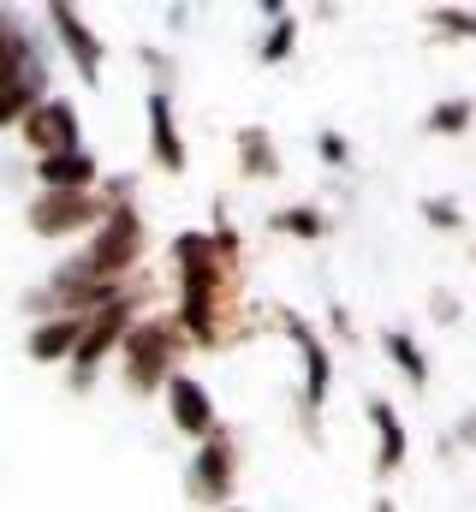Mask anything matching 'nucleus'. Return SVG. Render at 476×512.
I'll list each match as a JSON object with an SVG mask.
<instances>
[{"label":"nucleus","mask_w":476,"mask_h":512,"mask_svg":"<svg viewBox=\"0 0 476 512\" xmlns=\"http://www.w3.org/2000/svg\"><path fill=\"white\" fill-rule=\"evenodd\" d=\"M173 262H179V340L185 346H227V322L238 310V262L215 251L209 233H179L173 239Z\"/></svg>","instance_id":"1"},{"label":"nucleus","mask_w":476,"mask_h":512,"mask_svg":"<svg viewBox=\"0 0 476 512\" xmlns=\"http://www.w3.org/2000/svg\"><path fill=\"white\" fill-rule=\"evenodd\" d=\"M143 239H149L143 209H137V203H119V209L102 215L96 239L72 256L66 268H54V274H48V286H119V280H137Z\"/></svg>","instance_id":"2"},{"label":"nucleus","mask_w":476,"mask_h":512,"mask_svg":"<svg viewBox=\"0 0 476 512\" xmlns=\"http://www.w3.org/2000/svg\"><path fill=\"white\" fill-rule=\"evenodd\" d=\"M119 352H125V387L131 393H155V387H167V376L179 370L173 358L185 352V340H179L173 316H137L125 328Z\"/></svg>","instance_id":"3"},{"label":"nucleus","mask_w":476,"mask_h":512,"mask_svg":"<svg viewBox=\"0 0 476 512\" xmlns=\"http://www.w3.org/2000/svg\"><path fill=\"white\" fill-rule=\"evenodd\" d=\"M233 483H238V435L221 423L197 453H191V471H185V495L197 507H227L233 501Z\"/></svg>","instance_id":"4"},{"label":"nucleus","mask_w":476,"mask_h":512,"mask_svg":"<svg viewBox=\"0 0 476 512\" xmlns=\"http://www.w3.org/2000/svg\"><path fill=\"white\" fill-rule=\"evenodd\" d=\"M108 203L96 191H36L30 209H24V227L36 239H66V233H84V227H102Z\"/></svg>","instance_id":"5"},{"label":"nucleus","mask_w":476,"mask_h":512,"mask_svg":"<svg viewBox=\"0 0 476 512\" xmlns=\"http://www.w3.org/2000/svg\"><path fill=\"white\" fill-rule=\"evenodd\" d=\"M137 322V298H119V304H108V310H96L90 322H84V334H78V346H72V387L84 393V387L96 382V364L114 352L119 340H125V328Z\"/></svg>","instance_id":"6"},{"label":"nucleus","mask_w":476,"mask_h":512,"mask_svg":"<svg viewBox=\"0 0 476 512\" xmlns=\"http://www.w3.org/2000/svg\"><path fill=\"white\" fill-rule=\"evenodd\" d=\"M274 328H286V334L298 340V352H304V429L316 435V411L328 405V387H334V358H328L322 334H316V328H310L304 316L280 310V316H274Z\"/></svg>","instance_id":"7"},{"label":"nucleus","mask_w":476,"mask_h":512,"mask_svg":"<svg viewBox=\"0 0 476 512\" xmlns=\"http://www.w3.org/2000/svg\"><path fill=\"white\" fill-rule=\"evenodd\" d=\"M24 143L36 149V155H60V149H84V126H78V108L66 102V96H42L24 120Z\"/></svg>","instance_id":"8"},{"label":"nucleus","mask_w":476,"mask_h":512,"mask_svg":"<svg viewBox=\"0 0 476 512\" xmlns=\"http://www.w3.org/2000/svg\"><path fill=\"white\" fill-rule=\"evenodd\" d=\"M48 24H54L60 48L72 54L78 78H84V84H102V66H108V42H102V36L84 24V12H78V6H66V0H54V6H48Z\"/></svg>","instance_id":"9"},{"label":"nucleus","mask_w":476,"mask_h":512,"mask_svg":"<svg viewBox=\"0 0 476 512\" xmlns=\"http://www.w3.org/2000/svg\"><path fill=\"white\" fill-rule=\"evenodd\" d=\"M161 393H167V411H173V429H179V435H191V441H209V435L221 429V417H215V399H209V387L197 382L191 370H173Z\"/></svg>","instance_id":"10"},{"label":"nucleus","mask_w":476,"mask_h":512,"mask_svg":"<svg viewBox=\"0 0 476 512\" xmlns=\"http://www.w3.org/2000/svg\"><path fill=\"white\" fill-rule=\"evenodd\" d=\"M36 185H42V191H96V185H102V161H96L90 149L36 155Z\"/></svg>","instance_id":"11"},{"label":"nucleus","mask_w":476,"mask_h":512,"mask_svg":"<svg viewBox=\"0 0 476 512\" xmlns=\"http://www.w3.org/2000/svg\"><path fill=\"white\" fill-rule=\"evenodd\" d=\"M363 417H369V429H375V477H393V471L405 465V423H399L393 399L369 393V399H363Z\"/></svg>","instance_id":"12"},{"label":"nucleus","mask_w":476,"mask_h":512,"mask_svg":"<svg viewBox=\"0 0 476 512\" xmlns=\"http://www.w3.org/2000/svg\"><path fill=\"white\" fill-rule=\"evenodd\" d=\"M143 114H149V155H155V167L161 173H185V143H179V126H173L167 90H149Z\"/></svg>","instance_id":"13"},{"label":"nucleus","mask_w":476,"mask_h":512,"mask_svg":"<svg viewBox=\"0 0 476 512\" xmlns=\"http://www.w3.org/2000/svg\"><path fill=\"white\" fill-rule=\"evenodd\" d=\"M84 322H90V316H48V322H36L30 340H24L30 364H66L72 346H78V334H84Z\"/></svg>","instance_id":"14"},{"label":"nucleus","mask_w":476,"mask_h":512,"mask_svg":"<svg viewBox=\"0 0 476 512\" xmlns=\"http://www.w3.org/2000/svg\"><path fill=\"white\" fill-rule=\"evenodd\" d=\"M238 167H244V179H274V173H280L274 131L268 126H238Z\"/></svg>","instance_id":"15"},{"label":"nucleus","mask_w":476,"mask_h":512,"mask_svg":"<svg viewBox=\"0 0 476 512\" xmlns=\"http://www.w3.org/2000/svg\"><path fill=\"white\" fill-rule=\"evenodd\" d=\"M381 352L399 364V376L417 387V393H429V358H423V346H417L405 328H387V334H381Z\"/></svg>","instance_id":"16"},{"label":"nucleus","mask_w":476,"mask_h":512,"mask_svg":"<svg viewBox=\"0 0 476 512\" xmlns=\"http://www.w3.org/2000/svg\"><path fill=\"white\" fill-rule=\"evenodd\" d=\"M24 72H36V48H30V36L12 18H0V90L18 84Z\"/></svg>","instance_id":"17"},{"label":"nucleus","mask_w":476,"mask_h":512,"mask_svg":"<svg viewBox=\"0 0 476 512\" xmlns=\"http://www.w3.org/2000/svg\"><path fill=\"white\" fill-rule=\"evenodd\" d=\"M471 120H476L471 96H447V102H435V108L423 114V131H429V137H465Z\"/></svg>","instance_id":"18"},{"label":"nucleus","mask_w":476,"mask_h":512,"mask_svg":"<svg viewBox=\"0 0 476 512\" xmlns=\"http://www.w3.org/2000/svg\"><path fill=\"white\" fill-rule=\"evenodd\" d=\"M268 227H274V233H292V239H310V245H316V239L328 233V215H322L316 203H292V209H274V221H268Z\"/></svg>","instance_id":"19"},{"label":"nucleus","mask_w":476,"mask_h":512,"mask_svg":"<svg viewBox=\"0 0 476 512\" xmlns=\"http://www.w3.org/2000/svg\"><path fill=\"white\" fill-rule=\"evenodd\" d=\"M36 72H42V66H36ZM36 72H24L18 84H6V90H0V131L18 126V120L42 102V78H36Z\"/></svg>","instance_id":"20"},{"label":"nucleus","mask_w":476,"mask_h":512,"mask_svg":"<svg viewBox=\"0 0 476 512\" xmlns=\"http://www.w3.org/2000/svg\"><path fill=\"white\" fill-rule=\"evenodd\" d=\"M423 24H429V36L476 42V12H465V6H429V12H423Z\"/></svg>","instance_id":"21"},{"label":"nucleus","mask_w":476,"mask_h":512,"mask_svg":"<svg viewBox=\"0 0 476 512\" xmlns=\"http://www.w3.org/2000/svg\"><path fill=\"white\" fill-rule=\"evenodd\" d=\"M292 48H298V18L286 12V18H274V24H268V36H262L256 60H262V66H280V60H292Z\"/></svg>","instance_id":"22"},{"label":"nucleus","mask_w":476,"mask_h":512,"mask_svg":"<svg viewBox=\"0 0 476 512\" xmlns=\"http://www.w3.org/2000/svg\"><path fill=\"white\" fill-rule=\"evenodd\" d=\"M417 215H423L435 233H459V227H465V209H459V197H423V203H417Z\"/></svg>","instance_id":"23"},{"label":"nucleus","mask_w":476,"mask_h":512,"mask_svg":"<svg viewBox=\"0 0 476 512\" xmlns=\"http://www.w3.org/2000/svg\"><path fill=\"white\" fill-rule=\"evenodd\" d=\"M316 155H322L328 167H346V161H352V143H346L340 131H316Z\"/></svg>","instance_id":"24"},{"label":"nucleus","mask_w":476,"mask_h":512,"mask_svg":"<svg viewBox=\"0 0 476 512\" xmlns=\"http://www.w3.org/2000/svg\"><path fill=\"white\" fill-rule=\"evenodd\" d=\"M429 304H435V322H447V328L459 322V298H453L447 286H435V292H429Z\"/></svg>","instance_id":"25"},{"label":"nucleus","mask_w":476,"mask_h":512,"mask_svg":"<svg viewBox=\"0 0 476 512\" xmlns=\"http://www.w3.org/2000/svg\"><path fill=\"white\" fill-rule=\"evenodd\" d=\"M328 328H334V340L357 346V328H352V316H346V304H334V310H328Z\"/></svg>","instance_id":"26"},{"label":"nucleus","mask_w":476,"mask_h":512,"mask_svg":"<svg viewBox=\"0 0 476 512\" xmlns=\"http://www.w3.org/2000/svg\"><path fill=\"white\" fill-rule=\"evenodd\" d=\"M369 512H399V507H393V501H387V495H381V501H369Z\"/></svg>","instance_id":"27"},{"label":"nucleus","mask_w":476,"mask_h":512,"mask_svg":"<svg viewBox=\"0 0 476 512\" xmlns=\"http://www.w3.org/2000/svg\"><path fill=\"white\" fill-rule=\"evenodd\" d=\"M221 512H244V507H221Z\"/></svg>","instance_id":"28"},{"label":"nucleus","mask_w":476,"mask_h":512,"mask_svg":"<svg viewBox=\"0 0 476 512\" xmlns=\"http://www.w3.org/2000/svg\"><path fill=\"white\" fill-rule=\"evenodd\" d=\"M0 18H6V12H0Z\"/></svg>","instance_id":"29"}]
</instances>
